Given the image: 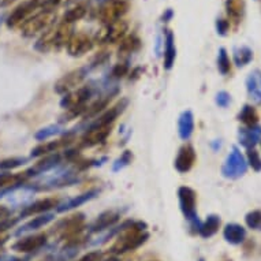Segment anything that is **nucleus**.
I'll return each instance as SVG.
<instances>
[{
	"mask_svg": "<svg viewBox=\"0 0 261 261\" xmlns=\"http://www.w3.org/2000/svg\"><path fill=\"white\" fill-rule=\"evenodd\" d=\"M145 222L141 220H126L122 223V231L119 232V237L116 242L111 246L110 252L115 256L124 254L127 252H133L136 249L145 244L149 234L146 232Z\"/></svg>",
	"mask_w": 261,
	"mask_h": 261,
	"instance_id": "nucleus-1",
	"label": "nucleus"
},
{
	"mask_svg": "<svg viewBox=\"0 0 261 261\" xmlns=\"http://www.w3.org/2000/svg\"><path fill=\"white\" fill-rule=\"evenodd\" d=\"M56 11L55 9H41L33 15H30L21 25V33L25 37H35L43 35L45 30L55 25Z\"/></svg>",
	"mask_w": 261,
	"mask_h": 261,
	"instance_id": "nucleus-2",
	"label": "nucleus"
},
{
	"mask_svg": "<svg viewBox=\"0 0 261 261\" xmlns=\"http://www.w3.org/2000/svg\"><path fill=\"white\" fill-rule=\"evenodd\" d=\"M94 93L93 84L80 86L77 89L71 90L70 93L64 94L60 100V107L66 111H80L84 115L86 110V104Z\"/></svg>",
	"mask_w": 261,
	"mask_h": 261,
	"instance_id": "nucleus-3",
	"label": "nucleus"
},
{
	"mask_svg": "<svg viewBox=\"0 0 261 261\" xmlns=\"http://www.w3.org/2000/svg\"><path fill=\"white\" fill-rule=\"evenodd\" d=\"M178 201L185 219L192 224L193 228L198 231V227L201 223L198 220L197 215V193L189 186H180L178 189Z\"/></svg>",
	"mask_w": 261,
	"mask_h": 261,
	"instance_id": "nucleus-4",
	"label": "nucleus"
},
{
	"mask_svg": "<svg viewBox=\"0 0 261 261\" xmlns=\"http://www.w3.org/2000/svg\"><path fill=\"white\" fill-rule=\"evenodd\" d=\"M132 7L130 0H104L97 9V19L103 25L123 19Z\"/></svg>",
	"mask_w": 261,
	"mask_h": 261,
	"instance_id": "nucleus-5",
	"label": "nucleus"
},
{
	"mask_svg": "<svg viewBox=\"0 0 261 261\" xmlns=\"http://www.w3.org/2000/svg\"><path fill=\"white\" fill-rule=\"evenodd\" d=\"M84 224H85V215L73 214L56 223L52 232L60 240L70 241L80 237L84 230Z\"/></svg>",
	"mask_w": 261,
	"mask_h": 261,
	"instance_id": "nucleus-6",
	"label": "nucleus"
},
{
	"mask_svg": "<svg viewBox=\"0 0 261 261\" xmlns=\"http://www.w3.org/2000/svg\"><path fill=\"white\" fill-rule=\"evenodd\" d=\"M128 32V22L124 19L112 22L103 25V28L97 30V33L94 36L93 41L100 45H106V44H118L127 36Z\"/></svg>",
	"mask_w": 261,
	"mask_h": 261,
	"instance_id": "nucleus-7",
	"label": "nucleus"
},
{
	"mask_svg": "<svg viewBox=\"0 0 261 261\" xmlns=\"http://www.w3.org/2000/svg\"><path fill=\"white\" fill-rule=\"evenodd\" d=\"M248 171V162L237 146H232L222 166V175L226 179H240Z\"/></svg>",
	"mask_w": 261,
	"mask_h": 261,
	"instance_id": "nucleus-8",
	"label": "nucleus"
},
{
	"mask_svg": "<svg viewBox=\"0 0 261 261\" xmlns=\"http://www.w3.org/2000/svg\"><path fill=\"white\" fill-rule=\"evenodd\" d=\"M89 73V66L73 70V71H70V73L64 74L60 80H58V82H56L55 86H54V89H55L56 93L62 94V96L70 93L71 90L77 89L78 86L85 81V78L88 77V74Z\"/></svg>",
	"mask_w": 261,
	"mask_h": 261,
	"instance_id": "nucleus-9",
	"label": "nucleus"
},
{
	"mask_svg": "<svg viewBox=\"0 0 261 261\" xmlns=\"http://www.w3.org/2000/svg\"><path fill=\"white\" fill-rule=\"evenodd\" d=\"M43 5L41 0H26L23 3L15 7V9L10 13V15L6 18V25L9 29H15L18 26H21L23 22L33 15L35 10H37L40 6Z\"/></svg>",
	"mask_w": 261,
	"mask_h": 261,
	"instance_id": "nucleus-10",
	"label": "nucleus"
},
{
	"mask_svg": "<svg viewBox=\"0 0 261 261\" xmlns=\"http://www.w3.org/2000/svg\"><path fill=\"white\" fill-rule=\"evenodd\" d=\"M94 47L93 39L90 37L89 35L86 33H74L71 36V39L67 43V54H69L71 58H81V56L86 55L88 52H90Z\"/></svg>",
	"mask_w": 261,
	"mask_h": 261,
	"instance_id": "nucleus-11",
	"label": "nucleus"
},
{
	"mask_svg": "<svg viewBox=\"0 0 261 261\" xmlns=\"http://www.w3.org/2000/svg\"><path fill=\"white\" fill-rule=\"evenodd\" d=\"M128 104L127 99H122L120 101L114 106V107L108 108L107 111H104L101 115H99L97 118L89 120V123L86 124L85 128L89 127H107V126H112V123L118 119V116L122 114V112L126 110Z\"/></svg>",
	"mask_w": 261,
	"mask_h": 261,
	"instance_id": "nucleus-12",
	"label": "nucleus"
},
{
	"mask_svg": "<svg viewBox=\"0 0 261 261\" xmlns=\"http://www.w3.org/2000/svg\"><path fill=\"white\" fill-rule=\"evenodd\" d=\"M47 234L40 232V234H30V236L22 237L15 244H13L11 249L18 253H33L40 250L47 244Z\"/></svg>",
	"mask_w": 261,
	"mask_h": 261,
	"instance_id": "nucleus-13",
	"label": "nucleus"
},
{
	"mask_svg": "<svg viewBox=\"0 0 261 261\" xmlns=\"http://www.w3.org/2000/svg\"><path fill=\"white\" fill-rule=\"evenodd\" d=\"M59 204V200L55 197L40 198L37 201L23 206V210H22L21 214H19V218L23 219L29 218V216H37V215L47 214V212H49V211L54 210V208H58Z\"/></svg>",
	"mask_w": 261,
	"mask_h": 261,
	"instance_id": "nucleus-14",
	"label": "nucleus"
},
{
	"mask_svg": "<svg viewBox=\"0 0 261 261\" xmlns=\"http://www.w3.org/2000/svg\"><path fill=\"white\" fill-rule=\"evenodd\" d=\"M196 150L192 145L185 144L179 148L176 158L174 160V167L179 174H186L193 168L194 163H196Z\"/></svg>",
	"mask_w": 261,
	"mask_h": 261,
	"instance_id": "nucleus-15",
	"label": "nucleus"
},
{
	"mask_svg": "<svg viewBox=\"0 0 261 261\" xmlns=\"http://www.w3.org/2000/svg\"><path fill=\"white\" fill-rule=\"evenodd\" d=\"M112 126H107V127H89L85 128V133L81 137L80 145L82 148H93L100 144H103L108 138V136L111 134Z\"/></svg>",
	"mask_w": 261,
	"mask_h": 261,
	"instance_id": "nucleus-16",
	"label": "nucleus"
},
{
	"mask_svg": "<svg viewBox=\"0 0 261 261\" xmlns=\"http://www.w3.org/2000/svg\"><path fill=\"white\" fill-rule=\"evenodd\" d=\"M60 163H62V156L59 153H52V154H47V156H44L41 160L36 163L33 167H30L29 170H26L23 172V175L26 178H32V176H37L40 174H44V172H48L56 168L58 166H60Z\"/></svg>",
	"mask_w": 261,
	"mask_h": 261,
	"instance_id": "nucleus-17",
	"label": "nucleus"
},
{
	"mask_svg": "<svg viewBox=\"0 0 261 261\" xmlns=\"http://www.w3.org/2000/svg\"><path fill=\"white\" fill-rule=\"evenodd\" d=\"M120 220L119 211H104L101 214L94 219V222L90 224V232H101L107 231Z\"/></svg>",
	"mask_w": 261,
	"mask_h": 261,
	"instance_id": "nucleus-18",
	"label": "nucleus"
},
{
	"mask_svg": "<svg viewBox=\"0 0 261 261\" xmlns=\"http://www.w3.org/2000/svg\"><path fill=\"white\" fill-rule=\"evenodd\" d=\"M118 92V89H112L108 90L107 93L101 94L100 97H97V100H94L93 103L89 104V106H86V110L84 112V120H92L94 118H97L99 115H101L104 112V110L107 108L108 103H110V100L112 99V96H115V93Z\"/></svg>",
	"mask_w": 261,
	"mask_h": 261,
	"instance_id": "nucleus-19",
	"label": "nucleus"
},
{
	"mask_svg": "<svg viewBox=\"0 0 261 261\" xmlns=\"http://www.w3.org/2000/svg\"><path fill=\"white\" fill-rule=\"evenodd\" d=\"M100 190L99 189H90L88 192L82 193L80 196H75L73 198H69L67 201H64L63 204H59L56 211L59 212V214H63V212H70V211L75 210L78 206L84 205L86 202L92 201L93 198H96L99 196Z\"/></svg>",
	"mask_w": 261,
	"mask_h": 261,
	"instance_id": "nucleus-20",
	"label": "nucleus"
},
{
	"mask_svg": "<svg viewBox=\"0 0 261 261\" xmlns=\"http://www.w3.org/2000/svg\"><path fill=\"white\" fill-rule=\"evenodd\" d=\"M261 140V126H245L238 130V141L246 149H253Z\"/></svg>",
	"mask_w": 261,
	"mask_h": 261,
	"instance_id": "nucleus-21",
	"label": "nucleus"
},
{
	"mask_svg": "<svg viewBox=\"0 0 261 261\" xmlns=\"http://www.w3.org/2000/svg\"><path fill=\"white\" fill-rule=\"evenodd\" d=\"M163 67L164 70H170L174 67L176 59V45H175V36L172 33L171 30H166V35H164V51H163Z\"/></svg>",
	"mask_w": 261,
	"mask_h": 261,
	"instance_id": "nucleus-22",
	"label": "nucleus"
},
{
	"mask_svg": "<svg viewBox=\"0 0 261 261\" xmlns=\"http://www.w3.org/2000/svg\"><path fill=\"white\" fill-rule=\"evenodd\" d=\"M54 219H55V214H51V212L37 215L35 218L30 219L29 222H26L25 224H22V226L18 228L15 234H17V236H21V234H28V232L40 230V228H43L44 226L49 224Z\"/></svg>",
	"mask_w": 261,
	"mask_h": 261,
	"instance_id": "nucleus-23",
	"label": "nucleus"
},
{
	"mask_svg": "<svg viewBox=\"0 0 261 261\" xmlns=\"http://www.w3.org/2000/svg\"><path fill=\"white\" fill-rule=\"evenodd\" d=\"M246 90L250 100L253 103L260 106L261 104V70H253L252 73L249 74L245 81Z\"/></svg>",
	"mask_w": 261,
	"mask_h": 261,
	"instance_id": "nucleus-24",
	"label": "nucleus"
},
{
	"mask_svg": "<svg viewBox=\"0 0 261 261\" xmlns=\"http://www.w3.org/2000/svg\"><path fill=\"white\" fill-rule=\"evenodd\" d=\"M74 35V25L62 23L54 28V51H60L62 48L67 47V43Z\"/></svg>",
	"mask_w": 261,
	"mask_h": 261,
	"instance_id": "nucleus-25",
	"label": "nucleus"
},
{
	"mask_svg": "<svg viewBox=\"0 0 261 261\" xmlns=\"http://www.w3.org/2000/svg\"><path fill=\"white\" fill-rule=\"evenodd\" d=\"M223 237L230 245H241L246 240V228L238 223H228L223 228Z\"/></svg>",
	"mask_w": 261,
	"mask_h": 261,
	"instance_id": "nucleus-26",
	"label": "nucleus"
},
{
	"mask_svg": "<svg viewBox=\"0 0 261 261\" xmlns=\"http://www.w3.org/2000/svg\"><path fill=\"white\" fill-rule=\"evenodd\" d=\"M194 132V115L190 110H186L178 118V134L180 140L189 141Z\"/></svg>",
	"mask_w": 261,
	"mask_h": 261,
	"instance_id": "nucleus-27",
	"label": "nucleus"
},
{
	"mask_svg": "<svg viewBox=\"0 0 261 261\" xmlns=\"http://www.w3.org/2000/svg\"><path fill=\"white\" fill-rule=\"evenodd\" d=\"M224 7H226L228 21H232L236 25H240L242 19H244L245 10H246L245 0H226Z\"/></svg>",
	"mask_w": 261,
	"mask_h": 261,
	"instance_id": "nucleus-28",
	"label": "nucleus"
},
{
	"mask_svg": "<svg viewBox=\"0 0 261 261\" xmlns=\"http://www.w3.org/2000/svg\"><path fill=\"white\" fill-rule=\"evenodd\" d=\"M67 142H69V137L60 138V140H56V141L44 142V144H40L36 148H33L32 152H30V156L32 158H43V156H47V154L55 153L56 150L60 149L62 146L67 145Z\"/></svg>",
	"mask_w": 261,
	"mask_h": 261,
	"instance_id": "nucleus-29",
	"label": "nucleus"
},
{
	"mask_svg": "<svg viewBox=\"0 0 261 261\" xmlns=\"http://www.w3.org/2000/svg\"><path fill=\"white\" fill-rule=\"evenodd\" d=\"M220 224H222V219L219 215H208L206 219L204 222L200 224L198 227V234L202 237V238H211V237H214L216 232L219 231V228H220Z\"/></svg>",
	"mask_w": 261,
	"mask_h": 261,
	"instance_id": "nucleus-30",
	"label": "nucleus"
},
{
	"mask_svg": "<svg viewBox=\"0 0 261 261\" xmlns=\"http://www.w3.org/2000/svg\"><path fill=\"white\" fill-rule=\"evenodd\" d=\"M140 48H141V39L136 35H128L119 43L118 54L119 56H130L140 51Z\"/></svg>",
	"mask_w": 261,
	"mask_h": 261,
	"instance_id": "nucleus-31",
	"label": "nucleus"
},
{
	"mask_svg": "<svg viewBox=\"0 0 261 261\" xmlns=\"http://www.w3.org/2000/svg\"><path fill=\"white\" fill-rule=\"evenodd\" d=\"M86 13H88V7L85 5H75L64 11L60 22L67 23V25H74L77 21H81L82 18H85Z\"/></svg>",
	"mask_w": 261,
	"mask_h": 261,
	"instance_id": "nucleus-32",
	"label": "nucleus"
},
{
	"mask_svg": "<svg viewBox=\"0 0 261 261\" xmlns=\"http://www.w3.org/2000/svg\"><path fill=\"white\" fill-rule=\"evenodd\" d=\"M28 179L23 174H9V172H0V189H17L23 185Z\"/></svg>",
	"mask_w": 261,
	"mask_h": 261,
	"instance_id": "nucleus-33",
	"label": "nucleus"
},
{
	"mask_svg": "<svg viewBox=\"0 0 261 261\" xmlns=\"http://www.w3.org/2000/svg\"><path fill=\"white\" fill-rule=\"evenodd\" d=\"M232 59L237 67H245L253 60L252 48L242 45V47H236L232 49Z\"/></svg>",
	"mask_w": 261,
	"mask_h": 261,
	"instance_id": "nucleus-34",
	"label": "nucleus"
},
{
	"mask_svg": "<svg viewBox=\"0 0 261 261\" xmlns=\"http://www.w3.org/2000/svg\"><path fill=\"white\" fill-rule=\"evenodd\" d=\"M35 49L41 52V54L54 51V26L45 30L43 35L37 39V41L35 43Z\"/></svg>",
	"mask_w": 261,
	"mask_h": 261,
	"instance_id": "nucleus-35",
	"label": "nucleus"
},
{
	"mask_svg": "<svg viewBox=\"0 0 261 261\" xmlns=\"http://www.w3.org/2000/svg\"><path fill=\"white\" fill-rule=\"evenodd\" d=\"M238 120L242 122L245 126H256L258 122V114L257 110L250 104H245L244 107L241 108L240 114H238Z\"/></svg>",
	"mask_w": 261,
	"mask_h": 261,
	"instance_id": "nucleus-36",
	"label": "nucleus"
},
{
	"mask_svg": "<svg viewBox=\"0 0 261 261\" xmlns=\"http://www.w3.org/2000/svg\"><path fill=\"white\" fill-rule=\"evenodd\" d=\"M63 133V127L59 126V124H49V126H45V127L40 128L39 132L35 134V138L37 141H45L48 138L55 137V136H59V134Z\"/></svg>",
	"mask_w": 261,
	"mask_h": 261,
	"instance_id": "nucleus-37",
	"label": "nucleus"
},
{
	"mask_svg": "<svg viewBox=\"0 0 261 261\" xmlns=\"http://www.w3.org/2000/svg\"><path fill=\"white\" fill-rule=\"evenodd\" d=\"M218 70L222 75H227L231 71V60L226 48H219L218 52Z\"/></svg>",
	"mask_w": 261,
	"mask_h": 261,
	"instance_id": "nucleus-38",
	"label": "nucleus"
},
{
	"mask_svg": "<svg viewBox=\"0 0 261 261\" xmlns=\"http://www.w3.org/2000/svg\"><path fill=\"white\" fill-rule=\"evenodd\" d=\"M128 70H130L128 62H120V63L114 64L111 71L108 73L107 80L108 81H119V80L127 75Z\"/></svg>",
	"mask_w": 261,
	"mask_h": 261,
	"instance_id": "nucleus-39",
	"label": "nucleus"
},
{
	"mask_svg": "<svg viewBox=\"0 0 261 261\" xmlns=\"http://www.w3.org/2000/svg\"><path fill=\"white\" fill-rule=\"evenodd\" d=\"M29 159L26 158H9L0 160V171H11L15 168L21 167L28 163Z\"/></svg>",
	"mask_w": 261,
	"mask_h": 261,
	"instance_id": "nucleus-40",
	"label": "nucleus"
},
{
	"mask_svg": "<svg viewBox=\"0 0 261 261\" xmlns=\"http://www.w3.org/2000/svg\"><path fill=\"white\" fill-rule=\"evenodd\" d=\"M132 162H133V153H132V150H124L123 153L120 154L119 158L116 159L115 162H114V164H112V171H122L123 168L130 166V163Z\"/></svg>",
	"mask_w": 261,
	"mask_h": 261,
	"instance_id": "nucleus-41",
	"label": "nucleus"
},
{
	"mask_svg": "<svg viewBox=\"0 0 261 261\" xmlns=\"http://www.w3.org/2000/svg\"><path fill=\"white\" fill-rule=\"evenodd\" d=\"M245 222H246V226L249 228H252V230H261V210L250 211L245 216Z\"/></svg>",
	"mask_w": 261,
	"mask_h": 261,
	"instance_id": "nucleus-42",
	"label": "nucleus"
},
{
	"mask_svg": "<svg viewBox=\"0 0 261 261\" xmlns=\"http://www.w3.org/2000/svg\"><path fill=\"white\" fill-rule=\"evenodd\" d=\"M246 162H248V166H250L256 172L261 171V156L254 148L248 149L246 152Z\"/></svg>",
	"mask_w": 261,
	"mask_h": 261,
	"instance_id": "nucleus-43",
	"label": "nucleus"
},
{
	"mask_svg": "<svg viewBox=\"0 0 261 261\" xmlns=\"http://www.w3.org/2000/svg\"><path fill=\"white\" fill-rule=\"evenodd\" d=\"M215 26H216V32H218L219 36H224L228 35V32H230V28H231V22L226 19V18H218L216 22H215Z\"/></svg>",
	"mask_w": 261,
	"mask_h": 261,
	"instance_id": "nucleus-44",
	"label": "nucleus"
},
{
	"mask_svg": "<svg viewBox=\"0 0 261 261\" xmlns=\"http://www.w3.org/2000/svg\"><path fill=\"white\" fill-rule=\"evenodd\" d=\"M215 103L218 104L220 108H226L231 103V94L226 92V90H220L219 93H216L215 97Z\"/></svg>",
	"mask_w": 261,
	"mask_h": 261,
	"instance_id": "nucleus-45",
	"label": "nucleus"
},
{
	"mask_svg": "<svg viewBox=\"0 0 261 261\" xmlns=\"http://www.w3.org/2000/svg\"><path fill=\"white\" fill-rule=\"evenodd\" d=\"M19 219L21 218L2 219V220H0V234H2V232L7 231V230H10V228H13V227L15 226L18 222H19Z\"/></svg>",
	"mask_w": 261,
	"mask_h": 261,
	"instance_id": "nucleus-46",
	"label": "nucleus"
},
{
	"mask_svg": "<svg viewBox=\"0 0 261 261\" xmlns=\"http://www.w3.org/2000/svg\"><path fill=\"white\" fill-rule=\"evenodd\" d=\"M100 258H101V252L94 250V252L86 253L85 256H82L81 258H78L75 261H100Z\"/></svg>",
	"mask_w": 261,
	"mask_h": 261,
	"instance_id": "nucleus-47",
	"label": "nucleus"
},
{
	"mask_svg": "<svg viewBox=\"0 0 261 261\" xmlns=\"http://www.w3.org/2000/svg\"><path fill=\"white\" fill-rule=\"evenodd\" d=\"M7 218H11V210L5 205H0V220Z\"/></svg>",
	"mask_w": 261,
	"mask_h": 261,
	"instance_id": "nucleus-48",
	"label": "nucleus"
},
{
	"mask_svg": "<svg viewBox=\"0 0 261 261\" xmlns=\"http://www.w3.org/2000/svg\"><path fill=\"white\" fill-rule=\"evenodd\" d=\"M172 17H174V11L171 9L164 10V13L162 15V22H170L172 19Z\"/></svg>",
	"mask_w": 261,
	"mask_h": 261,
	"instance_id": "nucleus-49",
	"label": "nucleus"
},
{
	"mask_svg": "<svg viewBox=\"0 0 261 261\" xmlns=\"http://www.w3.org/2000/svg\"><path fill=\"white\" fill-rule=\"evenodd\" d=\"M14 2H15V0H3V2L0 3V6H2V7H6V6H9L10 3H14Z\"/></svg>",
	"mask_w": 261,
	"mask_h": 261,
	"instance_id": "nucleus-50",
	"label": "nucleus"
},
{
	"mask_svg": "<svg viewBox=\"0 0 261 261\" xmlns=\"http://www.w3.org/2000/svg\"><path fill=\"white\" fill-rule=\"evenodd\" d=\"M3 22H6V15L5 14H0V28L3 25Z\"/></svg>",
	"mask_w": 261,
	"mask_h": 261,
	"instance_id": "nucleus-51",
	"label": "nucleus"
},
{
	"mask_svg": "<svg viewBox=\"0 0 261 261\" xmlns=\"http://www.w3.org/2000/svg\"><path fill=\"white\" fill-rule=\"evenodd\" d=\"M103 261H119L116 257H110V258H107V260H103Z\"/></svg>",
	"mask_w": 261,
	"mask_h": 261,
	"instance_id": "nucleus-52",
	"label": "nucleus"
},
{
	"mask_svg": "<svg viewBox=\"0 0 261 261\" xmlns=\"http://www.w3.org/2000/svg\"><path fill=\"white\" fill-rule=\"evenodd\" d=\"M9 261H26V260H22V258H13V260H9Z\"/></svg>",
	"mask_w": 261,
	"mask_h": 261,
	"instance_id": "nucleus-53",
	"label": "nucleus"
},
{
	"mask_svg": "<svg viewBox=\"0 0 261 261\" xmlns=\"http://www.w3.org/2000/svg\"><path fill=\"white\" fill-rule=\"evenodd\" d=\"M200 261H204V260H202V258H201V260H200Z\"/></svg>",
	"mask_w": 261,
	"mask_h": 261,
	"instance_id": "nucleus-54",
	"label": "nucleus"
},
{
	"mask_svg": "<svg viewBox=\"0 0 261 261\" xmlns=\"http://www.w3.org/2000/svg\"><path fill=\"white\" fill-rule=\"evenodd\" d=\"M260 141H261V140H260Z\"/></svg>",
	"mask_w": 261,
	"mask_h": 261,
	"instance_id": "nucleus-55",
	"label": "nucleus"
}]
</instances>
